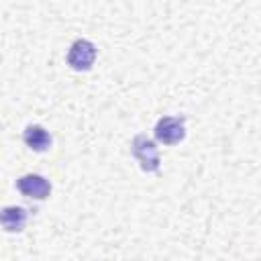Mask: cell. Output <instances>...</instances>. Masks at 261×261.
Masks as SVG:
<instances>
[{
    "instance_id": "obj_4",
    "label": "cell",
    "mask_w": 261,
    "mask_h": 261,
    "mask_svg": "<svg viewBox=\"0 0 261 261\" xmlns=\"http://www.w3.org/2000/svg\"><path fill=\"white\" fill-rule=\"evenodd\" d=\"M16 188L22 196L27 198H35V200H45L49 194H51V184L43 177V175H37V173H29V175H22L18 181H16Z\"/></svg>"
},
{
    "instance_id": "obj_1",
    "label": "cell",
    "mask_w": 261,
    "mask_h": 261,
    "mask_svg": "<svg viewBox=\"0 0 261 261\" xmlns=\"http://www.w3.org/2000/svg\"><path fill=\"white\" fill-rule=\"evenodd\" d=\"M133 155L137 157V161L141 163L143 171H157L159 169V151L155 147V143L151 139H147L145 135L135 137L133 141Z\"/></svg>"
},
{
    "instance_id": "obj_5",
    "label": "cell",
    "mask_w": 261,
    "mask_h": 261,
    "mask_svg": "<svg viewBox=\"0 0 261 261\" xmlns=\"http://www.w3.org/2000/svg\"><path fill=\"white\" fill-rule=\"evenodd\" d=\"M27 210L20 208V206H6L0 210V226L8 232H18L24 228L27 224Z\"/></svg>"
},
{
    "instance_id": "obj_2",
    "label": "cell",
    "mask_w": 261,
    "mask_h": 261,
    "mask_svg": "<svg viewBox=\"0 0 261 261\" xmlns=\"http://www.w3.org/2000/svg\"><path fill=\"white\" fill-rule=\"evenodd\" d=\"M94 59H96V47L86 39H77L67 51V63L75 71H88L94 65Z\"/></svg>"
},
{
    "instance_id": "obj_3",
    "label": "cell",
    "mask_w": 261,
    "mask_h": 261,
    "mask_svg": "<svg viewBox=\"0 0 261 261\" xmlns=\"http://www.w3.org/2000/svg\"><path fill=\"white\" fill-rule=\"evenodd\" d=\"M155 137L163 145H175L186 137L184 116H163L155 124Z\"/></svg>"
},
{
    "instance_id": "obj_6",
    "label": "cell",
    "mask_w": 261,
    "mask_h": 261,
    "mask_svg": "<svg viewBox=\"0 0 261 261\" xmlns=\"http://www.w3.org/2000/svg\"><path fill=\"white\" fill-rule=\"evenodd\" d=\"M22 139H24V143H27L33 151H47L49 145H51V137H49V133H47L43 126H39V124H31V126H27Z\"/></svg>"
}]
</instances>
